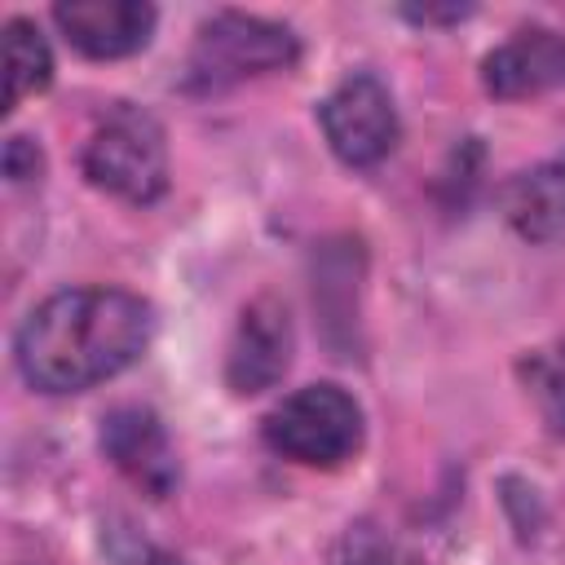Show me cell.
<instances>
[{
  "mask_svg": "<svg viewBox=\"0 0 565 565\" xmlns=\"http://www.w3.org/2000/svg\"><path fill=\"white\" fill-rule=\"evenodd\" d=\"M79 163H84V177L97 190L146 207V203L163 199V190H168V137H163V124L150 110H141L132 102H119L88 132Z\"/></svg>",
  "mask_w": 565,
  "mask_h": 565,
  "instance_id": "obj_2",
  "label": "cell"
},
{
  "mask_svg": "<svg viewBox=\"0 0 565 565\" xmlns=\"http://www.w3.org/2000/svg\"><path fill=\"white\" fill-rule=\"evenodd\" d=\"M486 93L516 102L565 88V35L552 26H521L481 62Z\"/></svg>",
  "mask_w": 565,
  "mask_h": 565,
  "instance_id": "obj_9",
  "label": "cell"
},
{
  "mask_svg": "<svg viewBox=\"0 0 565 565\" xmlns=\"http://www.w3.org/2000/svg\"><path fill=\"white\" fill-rule=\"evenodd\" d=\"M53 22L71 49L93 62L132 57L150 44L159 9L146 0H62L53 4Z\"/></svg>",
  "mask_w": 565,
  "mask_h": 565,
  "instance_id": "obj_7",
  "label": "cell"
},
{
  "mask_svg": "<svg viewBox=\"0 0 565 565\" xmlns=\"http://www.w3.org/2000/svg\"><path fill=\"white\" fill-rule=\"evenodd\" d=\"M291 318L287 305L274 296H256L234 327L230 353H225V384L238 397L274 388L291 366Z\"/></svg>",
  "mask_w": 565,
  "mask_h": 565,
  "instance_id": "obj_6",
  "label": "cell"
},
{
  "mask_svg": "<svg viewBox=\"0 0 565 565\" xmlns=\"http://www.w3.org/2000/svg\"><path fill=\"white\" fill-rule=\"evenodd\" d=\"M296 57H300V40L287 26L265 22L256 13L225 9L199 26L190 62H185V88L216 93V88L243 84L252 75L287 71V66H296Z\"/></svg>",
  "mask_w": 565,
  "mask_h": 565,
  "instance_id": "obj_4",
  "label": "cell"
},
{
  "mask_svg": "<svg viewBox=\"0 0 565 565\" xmlns=\"http://www.w3.org/2000/svg\"><path fill=\"white\" fill-rule=\"evenodd\" d=\"M265 446L305 468H340L362 450L366 419L353 393L340 384H305L287 393L260 424Z\"/></svg>",
  "mask_w": 565,
  "mask_h": 565,
  "instance_id": "obj_3",
  "label": "cell"
},
{
  "mask_svg": "<svg viewBox=\"0 0 565 565\" xmlns=\"http://www.w3.org/2000/svg\"><path fill=\"white\" fill-rule=\"evenodd\" d=\"M508 221L521 238L530 243H547L565 230V150L552 154L547 163L521 172L508 194H503Z\"/></svg>",
  "mask_w": 565,
  "mask_h": 565,
  "instance_id": "obj_10",
  "label": "cell"
},
{
  "mask_svg": "<svg viewBox=\"0 0 565 565\" xmlns=\"http://www.w3.org/2000/svg\"><path fill=\"white\" fill-rule=\"evenodd\" d=\"M318 124H322V137L335 150V159H344L349 168H371V163L388 159L397 146V132H402L393 93L371 71L344 75L318 102Z\"/></svg>",
  "mask_w": 565,
  "mask_h": 565,
  "instance_id": "obj_5",
  "label": "cell"
},
{
  "mask_svg": "<svg viewBox=\"0 0 565 565\" xmlns=\"http://www.w3.org/2000/svg\"><path fill=\"white\" fill-rule=\"evenodd\" d=\"M102 450L106 459L146 494L168 499L181 481V463L163 419L150 406H119L102 419Z\"/></svg>",
  "mask_w": 565,
  "mask_h": 565,
  "instance_id": "obj_8",
  "label": "cell"
},
{
  "mask_svg": "<svg viewBox=\"0 0 565 565\" xmlns=\"http://www.w3.org/2000/svg\"><path fill=\"white\" fill-rule=\"evenodd\" d=\"M40 168H44V159H40V146L31 137L4 141V177L9 181H31V177H40Z\"/></svg>",
  "mask_w": 565,
  "mask_h": 565,
  "instance_id": "obj_12",
  "label": "cell"
},
{
  "mask_svg": "<svg viewBox=\"0 0 565 565\" xmlns=\"http://www.w3.org/2000/svg\"><path fill=\"white\" fill-rule=\"evenodd\" d=\"M154 335V309L124 287H66L18 327L13 358L40 393H84L128 371Z\"/></svg>",
  "mask_w": 565,
  "mask_h": 565,
  "instance_id": "obj_1",
  "label": "cell"
},
{
  "mask_svg": "<svg viewBox=\"0 0 565 565\" xmlns=\"http://www.w3.org/2000/svg\"><path fill=\"white\" fill-rule=\"evenodd\" d=\"M402 13H406L411 22H424V26H428V22H459V18H468L472 9H468V4H450V9L424 4V9H402Z\"/></svg>",
  "mask_w": 565,
  "mask_h": 565,
  "instance_id": "obj_13",
  "label": "cell"
},
{
  "mask_svg": "<svg viewBox=\"0 0 565 565\" xmlns=\"http://www.w3.org/2000/svg\"><path fill=\"white\" fill-rule=\"evenodd\" d=\"M53 79V53L49 40L31 18L4 22V110H13L22 97L49 88Z\"/></svg>",
  "mask_w": 565,
  "mask_h": 565,
  "instance_id": "obj_11",
  "label": "cell"
}]
</instances>
